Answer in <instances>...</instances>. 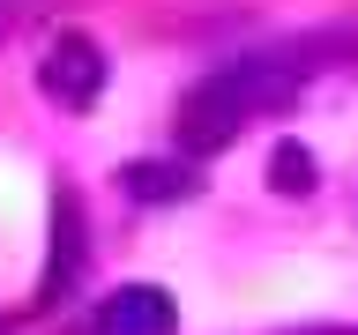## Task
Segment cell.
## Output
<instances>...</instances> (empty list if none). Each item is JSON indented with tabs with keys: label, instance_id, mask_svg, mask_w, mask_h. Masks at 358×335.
I'll list each match as a JSON object with an SVG mask.
<instances>
[{
	"label": "cell",
	"instance_id": "cell-1",
	"mask_svg": "<svg viewBox=\"0 0 358 335\" xmlns=\"http://www.w3.org/2000/svg\"><path fill=\"white\" fill-rule=\"evenodd\" d=\"M343 38H321V45H299V52H254V60H224L209 67L187 97H179V149L187 156H217L224 142H239V127L254 112H276L291 105L299 89L313 82V67H329L321 52H336Z\"/></svg>",
	"mask_w": 358,
	"mask_h": 335
},
{
	"label": "cell",
	"instance_id": "cell-2",
	"mask_svg": "<svg viewBox=\"0 0 358 335\" xmlns=\"http://www.w3.org/2000/svg\"><path fill=\"white\" fill-rule=\"evenodd\" d=\"M38 82H45V97H52V105L90 112V105H97V89H105V52H97V38H83V30L52 38V45H45Z\"/></svg>",
	"mask_w": 358,
	"mask_h": 335
},
{
	"label": "cell",
	"instance_id": "cell-3",
	"mask_svg": "<svg viewBox=\"0 0 358 335\" xmlns=\"http://www.w3.org/2000/svg\"><path fill=\"white\" fill-rule=\"evenodd\" d=\"M172 328H179V306L164 283H120L90 313V335H172Z\"/></svg>",
	"mask_w": 358,
	"mask_h": 335
},
{
	"label": "cell",
	"instance_id": "cell-4",
	"mask_svg": "<svg viewBox=\"0 0 358 335\" xmlns=\"http://www.w3.org/2000/svg\"><path fill=\"white\" fill-rule=\"evenodd\" d=\"M83 261H90V239H83V194H75V186H60V194H52V261H45V283H38L45 306H52V298H67V290L83 283Z\"/></svg>",
	"mask_w": 358,
	"mask_h": 335
},
{
	"label": "cell",
	"instance_id": "cell-5",
	"mask_svg": "<svg viewBox=\"0 0 358 335\" xmlns=\"http://www.w3.org/2000/svg\"><path fill=\"white\" fill-rule=\"evenodd\" d=\"M120 186H127L134 201H150V209H157V201H194V194H201L194 164H157V156H150V164H127Z\"/></svg>",
	"mask_w": 358,
	"mask_h": 335
},
{
	"label": "cell",
	"instance_id": "cell-6",
	"mask_svg": "<svg viewBox=\"0 0 358 335\" xmlns=\"http://www.w3.org/2000/svg\"><path fill=\"white\" fill-rule=\"evenodd\" d=\"M313 179H321V164H313L306 142H276V156H268V186H276V194H313Z\"/></svg>",
	"mask_w": 358,
	"mask_h": 335
}]
</instances>
